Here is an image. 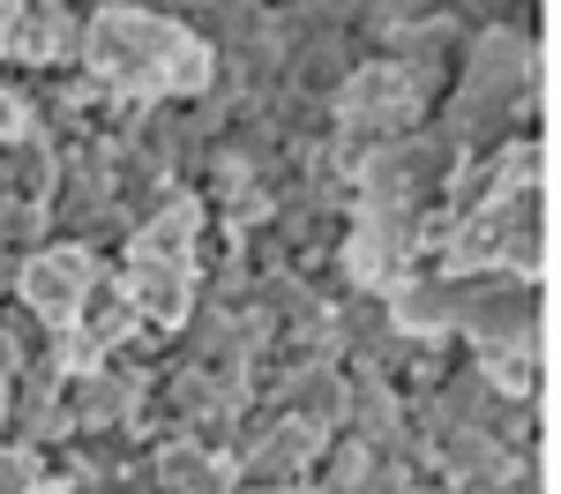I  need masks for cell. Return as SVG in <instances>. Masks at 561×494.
<instances>
[{"label": "cell", "instance_id": "d6986e66", "mask_svg": "<svg viewBox=\"0 0 561 494\" xmlns=\"http://www.w3.org/2000/svg\"><path fill=\"white\" fill-rule=\"evenodd\" d=\"M382 480H389V457H382V449H367L359 435H345V427L322 435L314 472H307V487H314V494H375Z\"/></svg>", "mask_w": 561, "mask_h": 494}, {"label": "cell", "instance_id": "4fadbf2b", "mask_svg": "<svg viewBox=\"0 0 561 494\" xmlns=\"http://www.w3.org/2000/svg\"><path fill=\"white\" fill-rule=\"evenodd\" d=\"M121 292H128V308L142 330H158V337H173L187 308H195V269L187 263H158V255H121Z\"/></svg>", "mask_w": 561, "mask_h": 494}, {"label": "cell", "instance_id": "30bf717a", "mask_svg": "<svg viewBox=\"0 0 561 494\" xmlns=\"http://www.w3.org/2000/svg\"><path fill=\"white\" fill-rule=\"evenodd\" d=\"M465 23L442 8V15H427V23H412V31H397V45H389V60L404 68V83L420 90V105H442L449 97V83H457V68H465Z\"/></svg>", "mask_w": 561, "mask_h": 494}, {"label": "cell", "instance_id": "603a6c76", "mask_svg": "<svg viewBox=\"0 0 561 494\" xmlns=\"http://www.w3.org/2000/svg\"><path fill=\"white\" fill-rule=\"evenodd\" d=\"M449 15L479 31V23H531L539 31V0H449Z\"/></svg>", "mask_w": 561, "mask_h": 494}, {"label": "cell", "instance_id": "5bb4252c", "mask_svg": "<svg viewBox=\"0 0 561 494\" xmlns=\"http://www.w3.org/2000/svg\"><path fill=\"white\" fill-rule=\"evenodd\" d=\"M68 60H76V15L60 0H15L0 76H38V68H68Z\"/></svg>", "mask_w": 561, "mask_h": 494}, {"label": "cell", "instance_id": "277c9868", "mask_svg": "<svg viewBox=\"0 0 561 494\" xmlns=\"http://www.w3.org/2000/svg\"><path fill=\"white\" fill-rule=\"evenodd\" d=\"M457 277V322L449 337L465 353H547V285L524 269H449Z\"/></svg>", "mask_w": 561, "mask_h": 494}, {"label": "cell", "instance_id": "5b68a950", "mask_svg": "<svg viewBox=\"0 0 561 494\" xmlns=\"http://www.w3.org/2000/svg\"><path fill=\"white\" fill-rule=\"evenodd\" d=\"M442 269H547V187H494L449 225Z\"/></svg>", "mask_w": 561, "mask_h": 494}, {"label": "cell", "instance_id": "ba28073f", "mask_svg": "<svg viewBox=\"0 0 561 494\" xmlns=\"http://www.w3.org/2000/svg\"><path fill=\"white\" fill-rule=\"evenodd\" d=\"M98 269H105V255H90V248H76V240H38V248L15 263V285H8V292L60 337L68 314L83 308V292L98 285Z\"/></svg>", "mask_w": 561, "mask_h": 494}, {"label": "cell", "instance_id": "d4e9b609", "mask_svg": "<svg viewBox=\"0 0 561 494\" xmlns=\"http://www.w3.org/2000/svg\"><path fill=\"white\" fill-rule=\"evenodd\" d=\"M15 367H23V353H15V337H8V330H0V382H8V375H15Z\"/></svg>", "mask_w": 561, "mask_h": 494}, {"label": "cell", "instance_id": "cb8c5ba5", "mask_svg": "<svg viewBox=\"0 0 561 494\" xmlns=\"http://www.w3.org/2000/svg\"><path fill=\"white\" fill-rule=\"evenodd\" d=\"M15 128H31V113H23V97H15V83L0 76V142H8Z\"/></svg>", "mask_w": 561, "mask_h": 494}, {"label": "cell", "instance_id": "7c38bea8", "mask_svg": "<svg viewBox=\"0 0 561 494\" xmlns=\"http://www.w3.org/2000/svg\"><path fill=\"white\" fill-rule=\"evenodd\" d=\"M135 480H142V494H232V464L210 443L150 435L142 457H135Z\"/></svg>", "mask_w": 561, "mask_h": 494}, {"label": "cell", "instance_id": "ffe728a7", "mask_svg": "<svg viewBox=\"0 0 561 494\" xmlns=\"http://www.w3.org/2000/svg\"><path fill=\"white\" fill-rule=\"evenodd\" d=\"M449 359H457V337H420V330H397V345H389L375 367H382V382L397 390V398H427L434 382L449 375Z\"/></svg>", "mask_w": 561, "mask_h": 494}, {"label": "cell", "instance_id": "7a4b0ae2", "mask_svg": "<svg viewBox=\"0 0 561 494\" xmlns=\"http://www.w3.org/2000/svg\"><path fill=\"white\" fill-rule=\"evenodd\" d=\"M76 68L113 97H203L217 76L210 45L195 38L180 15H150V8H98L76 23Z\"/></svg>", "mask_w": 561, "mask_h": 494}, {"label": "cell", "instance_id": "9c48e42d", "mask_svg": "<svg viewBox=\"0 0 561 494\" xmlns=\"http://www.w3.org/2000/svg\"><path fill=\"white\" fill-rule=\"evenodd\" d=\"M165 359L195 367V375H210V382H225V390H248V375H255V337H248L240 314L187 308V322L165 337Z\"/></svg>", "mask_w": 561, "mask_h": 494}, {"label": "cell", "instance_id": "8fae6325", "mask_svg": "<svg viewBox=\"0 0 561 494\" xmlns=\"http://www.w3.org/2000/svg\"><path fill=\"white\" fill-rule=\"evenodd\" d=\"M135 330V308H128V292H121V269L105 263L98 269V285L83 292V308L68 314V330H60V367H90V359H105V353H121Z\"/></svg>", "mask_w": 561, "mask_h": 494}, {"label": "cell", "instance_id": "7402d4cb", "mask_svg": "<svg viewBox=\"0 0 561 494\" xmlns=\"http://www.w3.org/2000/svg\"><path fill=\"white\" fill-rule=\"evenodd\" d=\"M0 494H53V480H45V449L0 435Z\"/></svg>", "mask_w": 561, "mask_h": 494}, {"label": "cell", "instance_id": "484cf974", "mask_svg": "<svg viewBox=\"0 0 561 494\" xmlns=\"http://www.w3.org/2000/svg\"><path fill=\"white\" fill-rule=\"evenodd\" d=\"M8 23H15V0H0V53H8Z\"/></svg>", "mask_w": 561, "mask_h": 494}, {"label": "cell", "instance_id": "44dd1931", "mask_svg": "<svg viewBox=\"0 0 561 494\" xmlns=\"http://www.w3.org/2000/svg\"><path fill=\"white\" fill-rule=\"evenodd\" d=\"M53 180H60V150H53L38 128H15L0 142V195H8V203H45Z\"/></svg>", "mask_w": 561, "mask_h": 494}, {"label": "cell", "instance_id": "83f0119b", "mask_svg": "<svg viewBox=\"0 0 561 494\" xmlns=\"http://www.w3.org/2000/svg\"><path fill=\"white\" fill-rule=\"evenodd\" d=\"M434 8H449V0H434Z\"/></svg>", "mask_w": 561, "mask_h": 494}, {"label": "cell", "instance_id": "3957f363", "mask_svg": "<svg viewBox=\"0 0 561 494\" xmlns=\"http://www.w3.org/2000/svg\"><path fill=\"white\" fill-rule=\"evenodd\" d=\"M457 165H465V142L427 113L412 135L352 158V210H434L449 195Z\"/></svg>", "mask_w": 561, "mask_h": 494}, {"label": "cell", "instance_id": "8992f818", "mask_svg": "<svg viewBox=\"0 0 561 494\" xmlns=\"http://www.w3.org/2000/svg\"><path fill=\"white\" fill-rule=\"evenodd\" d=\"M314 449H322V427L285 420V412H270V404L248 398L232 443H225V464H232V487L293 494V487H307V472H314Z\"/></svg>", "mask_w": 561, "mask_h": 494}, {"label": "cell", "instance_id": "9a60e30c", "mask_svg": "<svg viewBox=\"0 0 561 494\" xmlns=\"http://www.w3.org/2000/svg\"><path fill=\"white\" fill-rule=\"evenodd\" d=\"M345 435L404 464V398L382 382V367H345Z\"/></svg>", "mask_w": 561, "mask_h": 494}, {"label": "cell", "instance_id": "4316f807", "mask_svg": "<svg viewBox=\"0 0 561 494\" xmlns=\"http://www.w3.org/2000/svg\"><path fill=\"white\" fill-rule=\"evenodd\" d=\"M232 494H270V487H232Z\"/></svg>", "mask_w": 561, "mask_h": 494}, {"label": "cell", "instance_id": "2e32d148", "mask_svg": "<svg viewBox=\"0 0 561 494\" xmlns=\"http://www.w3.org/2000/svg\"><path fill=\"white\" fill-rule=\"evenodd\" d=\"M397 345V308L389 292H359L352 285L345 300H330V353L345 367H375V359Z\"/></svg>", "mask_w": 561, "mask_h": 494}, {"label": "cell", "instance_id": "6da1fadb", "mask_svg": "<svg viewBox=\"0 0 561 494\" xmlns=\"http://www.w3.org/2000/svg\"><path fill=\"white\" fill-rule=\"evenodd\" d=\"M539 105H547V38L531 23H479L434 120L465 150H494V142L539 135Z\"/></svg>", "mask_w": 561, "mask_h": 494}, {"label": "cell", "instance_id": "52a82bcc", "mask_svg": "<svg viewBox=\"0 0 561 494\" xmlns=\"http://www.w3.org/2000/svg\"><path fill=\"white\" fill-rule=\"evenodd\" d=\"M330 120H337V135L352 150H375V142L412 135L427 120V105H420V90L404 83L397 60H352V76L330 90Z\"/></svg>", "mask_w": 561, "mask_h": 494}, {"label": "cell", "instance_id": "e0dca14e", "mask_svg": "<svg viewBox=\"0 0 561 494\" xmlns=\"http://www.w3.org/2000/svg\"><path fill=\"white\" fill-rule=\"evenodd\" d=\"M285 53V90H300V97H330V90L352 76V60H367L345 31H307V38H277Z\"/></svg>", "mask_w": 561, "mask_h": 494}, {"label": "cell", "instance_id": "ac0fdd59", "mask_svg": "<svg viewBox=\"0 0 561 494\" xmlns=\"http://www.w3.org/2000/svg\"><path fill=\"white\" fill-rule=\"evenodd\" d=\"M105 195H113V210H121V225H142L150 210H165L180 187L165 165H150L142 150H128V142H105Z\"/></svg>", "mask_w": 561, "mask_h": 494}]
</instances>
